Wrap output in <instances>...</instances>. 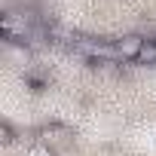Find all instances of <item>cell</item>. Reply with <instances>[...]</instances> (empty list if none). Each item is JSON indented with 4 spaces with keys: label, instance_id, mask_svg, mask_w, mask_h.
I'll list each match as a JSON object with an SVG mask.
<instances>
[{
    "label": "cell",
    "instance_id": "cell-5",
    "mask_svg": "<svg viewBox=\"0 0 156 156\" xmlns=\"http://www.w3.org/2000/svg\"><path fill=\"white\" fill-rule=\"evenodd\" d=\"M9 58H16V61L28 64V61H31V52L25 49V43H9Z\"/></svg>",
    "mask_w": 156,
    "mask_h": 156
},
{
    "label": "cell",
    "instance_id": "cell-2",
    "mask_svg": "<svg viewBox=\"0 0 156 156\" xmlns=\"http://www.w3.org/2000/svg\"><path fill=\"white\" fill-rule=\"evenodd\" d=\"M144 43H147L144 34H122L119 40H113V55H116V61H135V64H138V55H141Z\"/></svg>",
    "mask_w": 156,
    "mask_h": 156
},
{
    "label": "cell",
    "instance_id": "cell-3",
    "mask_svg": "<svg viewBox=\"0 0 156 156\" xmlns=\"http://www.w3.org/2000/svg\"><path fill=\"white\" fill-rule=\"evenodd\" d=\"M138 64H156V37H147V43L138 55Z\"/></svg>",
    "mask_w": 156,
    "mask_h": 156
},
{
    "label": "cell",
    "instance_id": "cell-4",
    "mask_svg": "<svg viewBox=\"0 0 156 156\" xmlns=\"http://www.w3.org/2000/svg\"><path fill=\"white\" fill-rule=\"evenodd\" d=\"M25 156H55V150H52L49 144H43V141H37V138H34V144H28Z\"/></svg>",
    "mask_w": 156,
    "mask_h": 156
},
{
    "label": "cell",
    "instance_id": "cell-6",
    "mask_svg": "<svg viewBox=\"0 0 156 156\" xmlns=\"http://www.w3.org/2000/svg\"><path fill=\"white\" fill-rule=\"evenodd\" d=\"M0 141H3V144H12V141H16V132H12V126H9V122L0 126Z\"/></svg>",
    "mask_w": 156,
    "mask_h": 156
},
{
    "label": "cell",
    "instance_id": "cell-1",
    "mask_svg": "<svg viewBox=\"0 0 156 156\" xmlns=\"http://www.w3.org/2000/svg\"><path fill=\"white\" fill-rule=\"evenodd\" d=\"M37 141L49 144V147L58 153V150L70 147L73 132H70V126H64V122H46V126H40V129H37Z\"/></svg>",
    "mask_w": 156,
    "mask_h": 156
}]
</instances>
